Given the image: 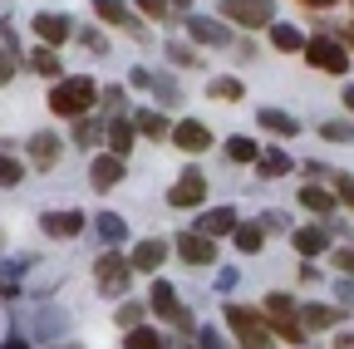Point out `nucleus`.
<instances>
[{
    "instance_id": "nucleus-19",
    "label": "nucleus",
    "mask_w": 354,
    "mask_h": 349,
    "mask_svg": "<svg viewBox=\"0 0 354 349\" xmlns=\"http://www.w3.org/2000/svg\"><path fill=\"white\" fill-rule=\"evenodd\" d=\"M162 256H167V246H162V241H138V251H133L128 261H133L138 271H158V266H162Z\"/></svg>"
},
{
    "instance_id": "nucleus-45",
    "label": "nucleus",
    "mask_w": 354,
    "mask_h": 349,
    "mask_svg": "<svg viewBox=\"0 0 354 349\" xmlns=\"http://www.w3.org/2000/svg\"><path fill=\"white\" fill-rule=\"evenodd\" d=\"M344 104H349V113H354V84H349V89H344Z\"/></svg>"
},
{
    "instance_id": "nucleus-17",
    "label": "nucleus",
    "mask_w": 354,
    "mask_h": 349,
    "mask_svg": "<svg viewBox=\"0 0 354 349\" xmlns=\"http://www.w3.org/2000/svg\"><path fill=\"white\" fill-rule=\"evenodd\" d=\"M30 158H35V167H55L59 138H55V133H35V138H30Z\"/></svg>"
},
{
    "instance_id": "nucleus-8",
    "label": "nucleus",
    "mask_w": 354,
    "mask_h": 349,
    "mask_svg": "<svg viewBox=\"0 0 354 349\" xmlns=\"http://www.w3.org/2000/svg\"><path fill=\"white\" fill-rule=\"evenodd\" d=\"M35 35L44 39V45H64V39L74 35V20L69 15H55V10H39L35 15Z\"/></svg>"
},
{
    "instance_id": "nucleus-4",
    "label": "nucleus",
    "mask_w": 354,
    "mask_h": 349,
    "mask_svg": "<svg viewBox=\"0 0 354 349\" xmlns=\"http://www.w3.org/2000/svg\"><path fill=\"white\" fill-rule=\"evenodd\" d=\"M227 320H232V330H236V339L241 344H271V330H266V320L261 315H251V310H241V305H227Z\"/></svg>"
},
{
    "instance_id": "nucleus-37",
    "label": "nucleus",
    "mask_w": 354,
    "mask_h": 349,
    "mask_svg": "<svg viewBox=\"0 0 354 349\" xmlns=\"http://www.w3.org/2000/svg\"><path fill=\"white\" fill-rule=\"evenodd\" d=\"M74 138H79V143H94V138H99V133H94V123H88L84 113H79V133H74Z\"/></svg>"
},
{
    "instance_id": "nucleus-30",
    "label": "nucleus",
    "mask_w": 354,
    "mask_h": 349,
    "mask_svg": "<svg viewBox=\"0 0 354 349\" xmlns=\"http://www.w3.org/2000/svg\"><path fill=\"white\" fill-rule=\"evenodd\" d=\"M227 153H232V162H256L261 148H256L251 138H227Z\"/></svg>"
},
{
    "instance_id": "nucleus-28",
    "label": "nucleus",
    "mask_w": 354,
    "mask_h": 349,
    "mask_svg": "<svg viewBox=\"0 0 354 349\" xmlns=\"http://www.w3.org/2000/svg\"><path fill=\"white\" fill-rule=\"evenodd\" d=\"M320 133H325V143H354V123H344V118H330V123L320 128Z\"/></svg>"
},
{
    "instance_id": "nucleus-31",
    "label": "nucleus",
    "mask_w": 354,
    "mask_h": 349,
    "mask_svg": "<svg viewBox=\"0 0 354 349\" xmlns=\"http://www.w3.org/2000/svg\"><path fill=\"white\" fill-rule=\"evenodd\" d=\"M261 241H266V227H236V246L251 256V251H261Z\"/></svg>"
},
{
    "instance_id": "nucleus-1",
    "label": "nucleus",
    "mask_w": 354,
    "mask_h": 349,
    "mask_svg": "<svg viewBox=\"0 0 354 349\" xmlns=\"http://www.w3.org/2000/svg\"><path fill=\"white\" fill-rule=\"evenodd\" d=\"M94 99H99L94 79H59V84H55V94H50V109L64 113V118H79Z\"/></svg>"
},
{
    "instance_id": "nucleus-23",
    "label": "nucleus",
    "mask_w": 354,
    "mask_h": 349,
    "mask_svg": "<svg viewBox=\"0 0 354 349\" xmlns=\"http://www.w3.org/2000/svg\"><path fill=\"white\" fill-rule=\"evenodd\" d=\"M109 143H113V153H118V158L133 148V123H128V118H113V128H109Z\"/></svg>"
},
{
    "instance_id": "nucleus-40",
    "label": "nucleus",
    "mask_w": 354,
    "mask_h": 349,
    "mask_svg": "<svg viewBox=\"0 0 354 349\" xmlns=\"http://www.w3.org/2000/svg\"><path fill=\"white\" fill-rule=\"evenodd\" d=\"M335 266H339V271H349V276H354V251H335Z\"/></svg>"
},
{
    "instance_id": "nucleus-48",
    "label": "nucleus",
    "mask_w": 354,
    "mask_h": 349,
    "mask_svg": "<svg viewBox=\"0 0 354 349\" xmlns=\"http://www.w3.org/2000/svg\"><path fill=\"white\" fill-rule=\"evenodd\" d=\"M177 6H192V0H177Z\"/></svg>"
},
{
    "instance_id": "nucleus-13",
    "label": "nucleus",
    "mask_w": 354,
    "mask_h": 349,
    "mask_svg": "<svg viewBox=\"0 0 354 349\" xmlns=\"http://www.w3.org/2000/svg\"><path fill=\"white\" fill-rule=\"evenodd\" d=\"M39 227H44V236H64V241H69V236L84 232V216H79V211H44Z\"/></svg>"
},
{
    "instance_id": "nucleus-15",
    "label": "nucleus",
    "mask_w": 354,
    "mask_h": 349,
    "mask_svg": "<svg viewBox=\"0 0 354 349\" xmlns=\"http://www.w3.org/2000/svg\"><path fill=\"white\" fill-rule=\"evenodd\" d=\"M187 30H192V39L197 45H227V25H216V20H207V15H197V20H187Z\"/></svg>"
},
{
    "instance_id": "nucleus-38",
    "label": "nucleus",
    "mask_w": 354,
    "mask_h": 349,
    "mask_svg": "<svg viewBox=\"0 0 354 349\" xmlns=\"http://www.w3.org/2000/svg\"><path fill=\"white\" fill-rule=\"evenodd\" d=\"M118 325H123V330L138 325V305H123V310H118Z\"/></svg>"
},
{
    "instance_id": "nucleus-29",
    "label": "nucleus",
    "mask_w": 354,
    "mask_h": 349,
    "mask_svg": "<svg viewBox=\"0 0 354 349\" xmlns=\"http://www.w3.org/2000/svg\"><path fill=\"white\" fill-rule=\"evenodd\" d=\"M128 349H158L162 339L153 334V330H143V325H128V339H123Z\"/></svg>"
},
{
    "instance_id": "nucleus-25",
    "label": "nucleus",
    "mask_w": 354,
    "mask_h": 349,
    "mask_svg": "<svg viewBox=\"0 0 354 349\" xmlns=\"http://www.w3.org/2000/svg\"><path fill=\"white\" fill-rule=\"evenodd\" d=\"M133 128H138V133H148V138H167V133H172L162 113H138V123H133Z\"/></svg>"
},
{
    "instance_id": "nucleus-21",
    "label": "nucleus",
    "mask_w": 354,
    "mask_h": 349,
    "mask_svg": "<svg viewBox=\"0 0 354 349\" xmlns=\"http://www.w3.org/2000/svg\"><path fill=\"white\" fill-rule=\"evenodd\" d=\"M271 45L290 55V50H305V35H300L295 25H271Z\"/></svg>"
},
{
    "instance_id": "nucleus-24",
    "label": "nucleus",
    "mask_w": 354,
    "mask_h": 349,
    "mask_svg": "<svg viewBox=\"0 0 354 349\" xmlns=\"http://www.w3.org/2000/svg\"><path fill=\"white\" fill-rule=\"evenodd\" d=\"M99 236H104L109 246H118V241L128 236V227H123V216H113V211H104V216H99Z\"/></svg>"
},
{
    "instance_id": "nucleus-5",
    "label": "nucleus",
    "mask_w": 354,
    "mask_h": 349,
    "mask_svg": "<svg viewBox=\"0 0 354 349\" xmlns=\"http://www.w3.org/2000/svg\"><path fill=\"white\" fill-rule=\"evenodd\" d=\"M221 15L236 20V25H271L276 6L271 0H221Z\"/></svg>"
},
{
    "instance_id": "nucleus-6",
    "label": "nucleus",
    "mask_w": 354,
    "mask_h": 349,
    "mask_svg": "<svg viewBox=\"0 0 354 349\" xmlns=\"http://www.w3.org/2000/svg\"><path fill=\"white\" fill-rule=\"evenodd\" d=\"M266 320L281 330V339L300 344V320H295V310H290V295H266Z\"/></svg>"
},
{
    "instance_id": "nucleus-9",
    "label": "nucleus",
    "mask_w": 354,
    "mask_h": 349,
    "mask_svg": "<svg viewBox=\"0 0 354 349\" xmlns=\"http://www.w3.org/2000/svg\"><path fill=\"white\" fill-rule=\"evenodd\" d=\"M88 182H94L99 192L118 187V182H123V158H118V153H99L94 167H88Z\"/></svg>"
},
{
    "instance_id": "nucleus-35",
    "label": "nucleus",
    "mask_w": 354,
    "mask_h": 349,
    "mask_svg": "<svg viewBox=\"0 0 354 349\" xmlns=\"http://www.w3.org/2000/svg\"><path fill=\"white\" fill-rule=\"evenodd\" d=\"M330 320H335V315L325 310V305H310V310H305V325H310V330H325Z\"/></svg>"
},
{
    "instance_id": "nucleus-46",
    "label": "nucleus",
    "mask_w": 354,
    "mask_h": 349,
    "mask_svg": "<svg viewBox=\"0 0 354 349\" xmlns=\"http://www.w3.org/2000/svg\"><path fill=\"white\" fill-rule=\"evenodd\" d=\"M339 295H344V300H349V305H354V285H339Z\"/></svg>"
},
{
    "instance_id": "nucleus-44",
    "label": "nucleus",
    "mask_w": 354,
    "mask_h": 349,
    "mask_svg": "<svg viewBox=\"0 0 354 349\" xmlns=\"http://www.w3.org/2000/svg\"><path fill=\"white\" fill-rule=\"evenodd\" d=\"M300 6H315V10H325V6H335V0H300Z\"/></svg>"
},
{
    "instance_id": "nucleus-2",
    "label": "nucleus",
    "mask_w": 354,
    "mask_h": 349,
    "mask_svg": "<svg viewBox=\"0 0 354 349\" xmlns=\"http://www.w3.org/2000/svg\"><path fill=\"white\" fill-rule=\"evenodd\" d=\"M128 276H133V261L118 256V251H104V256L94 261V281H99L104 295H123V290H128Z\"/></svg>"
},
{
    "instance_id": "nucleus-12",
    "label": "nucleus",
    "mask_w": 354,
    "mask_h": 349,
    "mask_svg": "<svg viewBox=\"0 0 354 349\" xmlns=\"http://www.w3.org/2000/svg\"><path fill=\"white\" fill-rule=\"evenodd\" d=\"M94 15H99V20H109V25H118V30H128V35H138V39H148V30L133 20V15L118 6V0H94Z\"/></svg>"
},
{
    "instance_id": "nucleus-26",
    "label": "nucleus",
    "mask_w": 354,
    "mask_h": 349,
    "mask_svg": "<svg viewBox=\"0 0 354 349\" xmlns=\"http://www.w3.org/2000/svg\"><path fill=\"white\" fill-rule=\"evenodd\" d=\"M20 182H25V167L10 153H0V187H20Z\"/></svg>"
},
{
    "instance_id": "nucleus-14",
    "label": "nucleus",
    "mask_w": 354,
    "mask_h": 349,
    "mask_svg": "<svg viewBox=\"0 0 354 349\" xmlns=\"http://www.w3.org/2000/svg\"><path fill=\"white\" fill-rule=\"evenodd\" d=\"M172 143L183 148V153H202V148H212V133H207L202 123L187 118V123H177V128H172Z\"/></svg>"
},
{
    "instance_id": "nucleus-27",
    "label": "nucleus",
    "mask_w": 354,
    "mask_h": 349,
    "mask_svg": "<svg viewBox=\"0 0 354 349\" xmlns=\"http://www.w3.org/2000/svg\"><path fill=\"white\" fill-rule=\"evenodd\" d=\"M300 202H305L310 211H335V197H330L325 187H300Z\"/></svg>"
},
{
    "instance_id": "nucleus-11",
    "label": "nucleus",
    "mask_w": 354,
    "mask_h": 349,
    "mask_svg": "<svg viewBox=\"0 0 354 349\" xmlns=\"http://www.w3.org/2000/svg\"><path fill=\"white\" fill-rule=\"evenodd\" d=\"M202 197H207V178H202V172H183V178H177V187L167 192L172 207H197Z\"/></svg>"
},
{
    "instance_id": "nucleus-18",
    "label": "nucleus",
    "mask_w": 354,
    "mask_h": 349,
    "mask_svg": "<svg viewBox=\"0 0 354 349\" xmlns=\"http://www.w3.org/2000/svg\"><path fill=\"white\" fill-rule=\"evenodd\" d=\"M256 118H261V128H271V133H281V138H295L300 133V123L290 113H281V109H261Z\"/></svg>"
},
{
    "instance_id": "nucleus-42",
    "label": "nucleus",
    "mask_w": 354,
    "mask_h": 349,
    "mask_svg": "<svg viewBox=\"0 0 354 349\" xmlns=\"http://www.w3.org/2000/svg\"><path fill=\"white\" fill-rule=\"evenodd\" d=\"M10 74H15V59H10V55H0V84H10Z\"/></svg>"
},
{
    "instance_id": "nucleus-22",
    "label": "nucleus",
    "mask_w": 354,
    "mask_h": 349,
    "mask_svg": "<svg viewBox=\"0 0 354 349\" xmlns=\"http://www.w3.org/2000/svg\"><path fill=\"white\" fill-rule=\"evenodd\" d=\"M30 69H35V74H44V79H59V55H55L50 45H44V50H35Z\"/></svg>"
},
{
    "instance_id": "nucleus-34",
    "label": "nucleus",
    "mask_w": 354,
    "mask_h": 349,
    "mask_svg": "<svg viewBox=\"0 0 354 349\" xmlns=\"http://www.w3.org/2000/svg\"><path fill=\"white\" fill-rule=\"evenodd\" d=\"M167 59H172V64H183V69H192V64H197V55H192L187 45H177V39L167 45Z\"/></svg>"
},
{
    "instance_id": "nucleus-32",
    "label": "nucleus",
    "mask_w": 354,
    "mask_h": 349,
    "mask_svg": "<svg viewBox=\"0 0 354 349\" xmlns=\"http://www.w3.org/2000/svg\"><path fill=\"white\" fill-rule=\"evenodd\" d=\"M207 94H212V99H241L246 89H241V79H212Z\"/></svg>"
},
{
    "instance_id": "nucleus-33",
    "label": "nucleus",
    "mask_w": 354,
    "mask_h": 349,
    "mask_svg": "<svg viewBox=\"0 0 354 349\" xmlns=\"http://www.w3.org/2000/svg\"><path fill=\"white\" fill-rule=\"evenodd\" d=\"M261 172H266V178H281V172H290V158L286 153H266L261 158Z\"/></svg>"
},
{
    "instance_id": "nucleus-36",
    "label": "nucleus",
    "mask_w": 354,
    "mask_h": 349,
    "mask_svg": "<svg viewBox=\"0 0 354 349\" xmlns=\"http://www.w3.org/2000/svg\"><path fill=\"white\" fill-rule=\"evenodd\" d=\"M335 192H339V197L354 207V178H349V172H335Z\"/></svg>"
},
{
    "instance_id": "nucleus-16",
    "label": "nucleus",
    "mask_w": 354,
    "mask_h": 349,
    "mask_svg": "<svg viewBox=\"0 0 354 349\" xmlns=\"http://www.w3.org/2000/svg\"><path fill=\"white\" fill-rule=\"evenodd\" d=\"M197 232H207V236H227V232H236V211H232V207L207 211L202 222H197Z\"/></svg>"
},
{
    "instance_id": "nucleus-3",
    "label": "nucleus",
    "mask_w": 354,
    "mask_h": 349,
    "mask_svg": "<svg viewBox=\"0 0 354 349\" xmlns=\"http://www.w3.org/2000/svg\"><path fill=\"white\" fill-rule=\"evenodd\" d=\"M305 59L315 64V69H325V74H344L349 69V55H344V45H339L335 35H315L305 45Z\"/></svg>"
},
{
    "instance_id": "nucleus-10",
    "label": "nucleus",
    "mask_w": 354,
    "mask_h": 349,
    "mask_svg": "<svg viewBox=\"0 0 354 349\" xmlns=\"http://www.w3.org/2000/svg\"><path fill=\"white\" fill-rule=\"evenodd\" d=\"M177 256L192 261V266H207V261H216V246L207 232H187V236H177Z\"/></svg>"
},
{
    "instance_id": "nucleus-43",
    "label": "nucleus",
    "mask_w": 354,
    "mask_h": 349,
    "mask_svg": "<svg viewBox=\"0 0 354 349\" xmlns=\"http://www.w3.org/2000/svg\"><path fill=\"white\" fill-rule=\"evenodd\" d=\"M123 104V89H104V109H118Z\"/></svg>"
},
{
    "instance_id": "nucleus-7",
    "label": "nucleus",
    "mask_w": 354,
    "mask_h": 349,
    "mask_svg": "<svg viewBox=\"0 0 354 349\" xmlns=\"http://www.w3.org/2000/svg\"><path fill=\"white\" fill-rule=\"evenodd\" d=\"M153 310H158L162 320H172L177 330H192V320H187V310H183V305H177V290H172L167 281H158V285H153Z\"/></svg>"
},
{
    "instance_id": "nucleus-41",
    "label": "nucleus",
    "mask_w": 354,
    "mask_h": 349,
    "mask_svg": "<svg viewBox=\"0 0 354 349\" xmlns=\"http://www.w3.org/2000/svg\"><path fill=\"white\" fill-rule=\"evenodd\" d=\"M261 222H266V232H281V227H286V216H281V211H266Z\"/></svg>"
},
{
    "instance_id": "nucleus-47",
    "label": "nucleus",
    "mask_w": 354,
    "mask_h": 349,
    "mask_svg": "<svg viewBox=\"0 0 354 349\" xmlns=\"http://www.w3.org/2000/svg\"><path fill=\"white\" fill-rule=\"evenodd\" d=\"M344 39H349V45H354V25H349V35H344Z\"/></svg>"
},
{
    "instance_id": "nucleus-39",
    "label": "nucleus",
    "mask_w": 354,
    "mask_h": 349,
    "mask_svg": "<svg viewBox=\"0 0 354 349\" xmlns=\"http://www.w3.org/2000/svg\"><path fill=\"white\" fill-rule=\"evenodd\" d=\"M138 6H143L153 20H158V15H167V0H138Z\"/></svg>"
},
{
    "instance_id": "nucleus-20",
    "label": "nucleus",
    "mask_w": 354,
    "mask_h": 349,
    "mask_svg": "<svg viewBox=\"0 0 354 349\" xmlns=\"http://www.w3.org/2000/svg\"><path fill=\"white\" fill-rule=\"evenodd\" d=\"M325 246H330L325 227H300V232H295V251H305V256H320Z\"/></svg>"
}]
</instances>
